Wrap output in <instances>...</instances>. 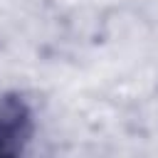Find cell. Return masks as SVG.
Returning a JSON list of instances; mask_svg holds the SVG:
<instances>
[{"label":"cell","mask_w":158,"mask_h":158,"mask_svg":"<svg viewBox=\"0 0 158 158\" xmlns=\"http://www.w3.org/2000/svg\"><path fill=\"white\" fill-rule=\"evenodd\" d=\"M35 131V116L30 101L7 91L0 96V158H22Z\"/></svg>","instance_id":"1"}]
</instances>
